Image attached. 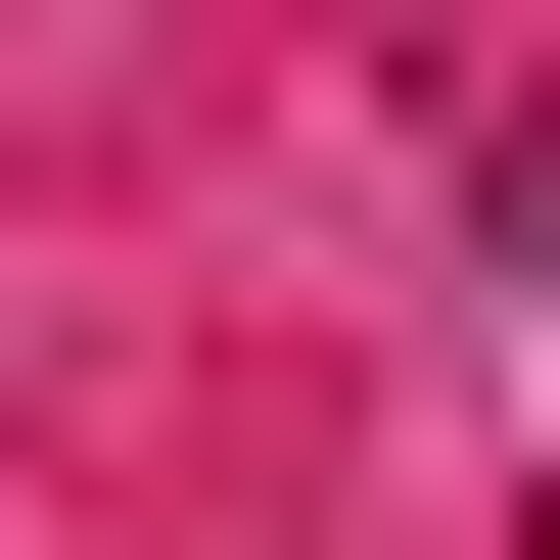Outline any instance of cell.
<instances>
[{"mask_svg":"<svg viewBox=\"0 0 560 560\" xmlns=\"http://www.w3.org/2000/svg\"><path fill=\"white\" fill-rule=\"evenodd\" d=\"M514 280H560V140H514Z\"/></svg>","mask_w":560,"mask_h":560,"instance_id":"1","label":"cell"}]
</instances>
